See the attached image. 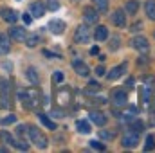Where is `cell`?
<instances>
[{
    "label": "cell",
    "mask_w": 155,
    "mask_h": 153,
    "mask_svg": "<svg viewBox=\"0 0 155 153\" xmlns=\"http://www.w3.org/2000/svg\"><path fill=\"white\" fill-rule=\"evenodd\" d=\"M90 121L96 122V126H105L107 124V117H105V114H101L99 110H92L90 112Z\"/></svg>",
    "instance_id": "cell-13"
},
{
    "label": "cell",
    "mask_w": 155,
    "mask_h": 153,
    "mask_svg": "<svg viewBox=\"0 0 155 153\" xmlns=\"http://www.w3.org/2000/svg\"><path fill=\"white\" fill-rule=\"evenodd\" d=\"M76 128H78V132H79V133H90V130H92V128H90V124H88L87 121H78Z\"/></svg>",
    "instance_id": "cell-22"
},
{
    "label": "cell",
    "mask_w": 155,
    "mask_h": 153,
    "mask_svg": "<svg viewBox=\"0 0 155 153\" xmlns=\"http://www.w3.org/2000/svg\"><path fill=\"white\" fill-rule=\"evenodd\" d=\"M94 2V7L99 11V13H107L108 9V0H92Z\"/></svg>",
    "instance_id": "cell-21"
},
{
    "label": "cell",
    "mask_w": 155,
    "mask_h": 153,
    "mask_svg": "<svg viewBox=\"0 0 155 153\" xmlns=\"http://www.w3.org/2000/svg\"><path fill=\"white\" fill-rule=\"evenodd\" d=\"M137 11H139V4H137L135 0H128L126 5H124V13H128V15H135Z\"/></svg>",
    "instance_id": "cell-18"
},
{
    "label": "cell",
    "mask_w": 155,
    "mask_h": 153,
    "mask_svg": "<svg viewBox=\"0 0 155 153\" xmlns=\"http://www.w3.org/2000/svg\"><path fill=\"white\" fill-rule=\"evenodd\" d=\"M15 121H16V117H15V115H7V117L0 119V124H2V126H5V124H13Z\"/></svg>",
    "instance_id": "cell-31"
},
{
    "label": "cell",
    "mask_w": 155,
    "mask_h": 153,
    "mask_svg": "<svg viewBox=\"0 0 155 153\" xmlns=\"http://www.w3.org/2000/svg\"><path fill=\"white\" fill-rule=\"evenodd\" d=\"M13 146H15L16 150H24V151H27V150H29V144H27V142H24V141H20V142H15Z\"/></svg>",
    "instance_id": "cell-35"
},
{
    "label": "cell",
    "mask_w": 155,
    "mask_h": 153,
    "mask_svg": "<svg viewBox=\"0 0 155 153\" xmlns=\"http://www.w3.org/2000/svg\"><path fill=\"white\" fill-rule=\"evenodd\" d=\"M0 141H4V144H9V146H13L15 144V139H13V135L11 133H7V132H0Z\"/></svg>",
    "instance_id": "cell-24"
},
{
    "label": "cell",
    "mask_w": 155,
    "mask_h": 153,
    "mask_svg": "<svg viewBox=\"0 0 155 153\" xmlns=\"http://www.w3.org/2000/svg\"><path fill=\"white\" fill-rule=\"evenodd\" d=\"M25 74H27V77H29V81H31L33 85H38V74H36V70H35L33 67H29Z\"/></svg>",
    "instance_id": "cell-26"
},
{
    "label": "cell",
    "mask_w": 155,
    "mask_h": 153,
    "mask_svg": "<svg viewBox=\"0 0 155 153\" xmlns=\"http://www.w3.org/2000/svg\"><path fill=\"white\" fill-rule=\"evenodd\" d=\"M90 146H92L94 150H99V151H103V150H105V144H101V142H97V141H92V142H90Z\"/></svg>",
    "instance_id": "cell-36"
},
{
    "label": "cell",
    "mask_w": 155,
    "mask_h": 153,
    "mask_svg": "<svg viewBox=\"0 0 155 153\" xmlns=\"http://www.w3.org/2000/svg\"><path fill=\"white\" fill-rule=\"evenodd\" d=\"M25 36H27V33L24 27H13L9 31V38L15 40V41H25Z\"/></svg>",
    "instance_id": "cell-10"
},
{
    "label": "cell",
    "mask_w": 155,
    "mask_h": 153,
    "mask_svg": "<svg viewBox=\"0 0 155 153\" xmlns=\"http://www.w3.org/2000/svg\"><path fill=\"white\" fill-rule=\"evenodd\" d=\"M18 133L24 135V133H25V126H18Z\"/></svg>",
    "instance_id": "cell-44"
},
{
    "label": "cell",
    "mask_w": 155,
    "mask_h": 153,
    "mask_svg": "<svg viewBox=\"0 0 155 153\" xmlns=\"http://www.w3.org/2000/svg\"><path fill=\"white\" fill-rule=\"evenodd\" d=\"M5 52H9V41H7V38H4L0 41V54H5Z\"/></svg>",
    "instance_id": "cell-29"
},
{
    "label": "cell",
    "mask_w": 155,
    "mask_h": 153,
    "mask_svg": "<svg viewBox=\"0 0 155 153\" xmlns=\"http://www.w3.org/2000/svg\"><path fill=\"white\" fill-rule=\"evenodd\" d=\"M110 97H112V103L116 106H124L126 105V99H128V94L124 90H114Z\"/></svg>",
    "instance_id": "cell-6"
},
{
    "label": "cell",
    "mask_w": 155,
    "mask_h": 153,
    "mask_svg": "<svg viewBox=\"0 0 155 153\" xmlns=\"http://www.w3.org/2000/svg\"><path fill=\"white\" fill-rule=\"evenodd\" d=\"M72 67H74L76 74H79V76H83V77H87L88 74H90V69H88V65H87V63H83V61H79V60H76V61L72 63Z\"/></svg>",
    "instance_id": "cell-12"
},
{
    "label": "cell",
    "mask_w": 155,
    "mask_h": 153,
    "mask_svg": "<svg viewBox=\"0 0 155 153\" xmlns=\"http://www.w3.org/2000/svg\"><path fill=\"white\" fill-rule=\"evenodd\" d=\"M24 22H25V24H31V16H29V15H24Z\"/></svg>",
    "instance_id": "cell-43"
},
{
    "label": "cell",
    "mask_w": 155,
    "mask_h": 153,
    "mask_svg": "<svg viewBox=\"0 0 155 153\" xmlns=\"http://www.w3.org/2000/svg\"><path fill=\"white\" fill-rule=\"evenodd\" d=\"M112 22H114L116 27H124L126 25V15H124L123 9H117V11L112 13Z\"/></svg>",
    "instance_id": "cell-9"
},
{
    "label": "cell",
    "mask_w": 155,
    "mask_h": 153,
    "mask_svg": "<svg viewBox=\"0 0 155 153\" xmlns=\"http://www.w3.org/2000/svg\"><path fill=\"white\" fill-rule=\"evenodd\" d=\"M27 128H29V137L35 142V146L40 148V150H45L49 146V139L43 135V132L38 130V128H35V126H27Z\"/></svg>",
    "instance_id": "cell-2"
},
{
    "label": "cell",
    "mask_w": 155,
    "mask_h": 153,
    "mask_svg": "<svg viewBox=\"0 0 155 153\" xmlns=\"http://www.w3.org/2000/svg\"><path fill=\"white\" fill-rule=\"evenodd\" d=\"M96 74H97V76H105V74H107V72H105V67H103V65L97 67V69H96Z\"/></svg>",
    "instance_id": "cell-38"
},
{
    "label": "cell",
    "mask_w": 155,
    "mask_h": 153,
    "mask_svg": "<svg viewBox=\"0 0 155 153\" xmlns=\"http://www.w3.org/2000/svg\"><path fill=\"white\" fill-rule=\"evenodd\" d=\"M36 115H38V119H40V121L43 122V126H47L49 130H56V122H54L52 119H49L47 115H45V114H41V112H38Z\"/></svg>",
    "instance_id": "cell-17"
},
{
    "label": "cell",
    "mask_w": 155,
    "mask_h": 153,
    "mask_svg": "<svg viewBox=\"0 0 155 153\" xmlns=\"http://www.w3.org/2000/svg\"><path fill=\"white\" fill-rule=\"evenodd\" d=\"M94 38H96V41H105V40L108 38V29L105 25H97L96 33H94Z\"/></svg>",
    "instance_id": "cell-15"
},
{
    "label": "cell",
    "mask_w": 155,
    "mask_h": 153,
    "mask_svg": "<svg viewBox=\"0 0 155 153\" xmlns=\"http://www.w3.org/2000/svg\"><path fill=\"white\" fill-rule=\"evenodd\" d=\"M152 92H153V90H152L150 86H146V85L141 86V101H143V103H148L150 97H152Z\"/></svg>",
    "instance_id": "cell-20"
},
{
    "label": "cell",
    "mask_w": 155,
    "mask_h": 153,
    "mask_svg": "<svg viewBox=\"0 0 155 153\" xmlns=\"http://www.w3.org/2000/svg\"><path fill=\"white\" fill-rule=\"evenodd\" d=\"M43 54L47 56V58H52V56H56V54H52L51 50H47V49H43Z\"/></svg>",
    "instance_id": "cell-41"
},
{
    "label": "cell",
    "mask_w": 155,
    "mask_h": 153,
    "mask_svg": "<svg viewBox=\"0 0 155 153\" xmlns=\"http://www.w3.org/2000/svg\"><path fill=\"white\" fill-rule=\"evenodd\" d=\"M47 7L51 11H56V9H60V2L58 0H47Z\"/></svg>",
    "instance_id": "cell-34"
},
{
    "label": "cell",
    "mask_w": 155,
    "mask_h": 153,
    "mask_svg": "<svg viewBox=\"0 0 155 153\" xmlns=\"http://www.w3.org/2000/svg\"><path fill=\"white\" fill-rule=\"evenodd\" d=\"M90 54H92V56L99 54V49H97V47H92V49H90Z\"/></svg>",
    "instance_id": "cell-40"
},
{
    "label": "cell",
    "mask_w": 155,
    "mask_h": 153,
    "mask_svg": "<svg viewBox=\"0 0 155 153\" xmlns=\"http://www.w3.org/2000/svg\"><path fill=\"white\" fill-rule=\"evenodd\" d=\"M132 47L135 50H139V52H148L150 43H148V40L144 36H135V38H132Z\"/></svg>",
    "instance_id": "cell-5"
},
{
    "label": "cell",
    "mask_w": 155,
    "mask_h": 153,
    "mask_svg": "<svg viewBox=\"0 0 155 153\" xmlns=\"http://www.w3.org/2000/svg\"><path fill=\"white\" fill-rule=\"evenodd\" d=\"M18 99L22 101L24 106H27V108H35V106L38 105V101H40V92L36 90V88H25V90H20V92H18Z\"/></svg>",
    "instance_id": "cell-1"
},
{
    "label": "cell",
    "mask_w": 155,
    "mask_h": 153,
    "mask_svg": "<svg viewBox=\"0 0 155 153\" xmlns=\"http://www.w3.org/2000/svg\"><path fill=\"white\" fill-rule=\"evenodd\" d=\"M153 148H155V137H153V135H148V137H146L144 150H146V151H150V150H153Z\"/></svg>",
    "instance_id": "cell-27"
},
{
    "label": "cell",
    "mask_w": 155,
    "mask_h": 153,
    "mask_svg": "<svg viewBox=\"0 0 155 153\" xmlns=\"http://www.w3.org/2000/svg\"><path fill=\"white\" fill-rule=\"evenodd\" d=\"M2 18H4L5 22H9V24H15V22L18 20V15H16L13 9H2Z\"/></svg>",
    "instance_id": "cell-16"
},
{
    "label": "cell",
    "mask_w": 155,
    "mask_h": 153,
    "mask_svg": "<svg viewBox=\"0 0 155 153\" xmlns=\"http://www.w3.org/2000/svg\"><path fill=\"white\" fill-rule=\"evenodd\" d=\"M134 117H135V108H128V112H124V115H123L124 121H132Z\"/></svg>",
    "instance_id": "cell-33"
},
{
    "label": "cell",
    "mask_w": 155,
    "mask_h": 153,
    "mask_svg": "<svg viewBox=\"0 0 155 153\" xmlns=\"http://www.w3.org/2000/svg\"><path fill=\"white\" fill-rule=\"evenodd\" d=\"M137 142H139V133H134V132L124 133V135H123V141H121L123 148H135Z\"/></svg>",
    "instance_id": "cell-4"
},
{
    "label": "cell",
    "mask_w": 155,
    "mask_h": 153,
    "mask_svg": "<svg viewBox=\"0 0 155 153\" xmlns=\"http://www.w3.org/2000/svg\"><path fill=\"white\" fill-rule=\"evenodd\" d=\"M83 18H85V22H87V24H92V25H96V24H97V20H99V15H97V9H92V7H87V9L83 11Z\"/></svg>",
    "instance_id": "cell-7"
},
{
    "label": "cell",
    "mask_w": 155,
    "mask_h": 153,
    "mask_svg": "<svg viewBox=\"0 0 155 153\" xmlns=\"http://www.w3.org/2000/svg\"><path fill=\"white\" fill-rule=\"evenodd\" d=\"M143 130H144L143 121H134V122H130V132H134V133H141Z\"/></svg>",
    "instance_id": "cell-23"
},
{
    "label": "cell",
    "mask_w": 155,
    "mask_h": 153,
    "mask_svg": "<svg viewBox=\"0 0 155 153\" xmlns=\"http://www.w3.org/2000/svg\"><path fill=\"white\" fill-rule=\"evenodd\" d=\"M143 81H144V83H146V86H150L152 90L155 88V77L153 76H144V77H143Z\"/></svg>",
    "instance_id": "cell-30"
},
{
    "label": "cell",
    "mask_w": 155,
    "mask_h": 153,
    "mask_svg": "<svg viewBox=\"0 0 155 153\" xmlns=\"http://www.w3.org/2000/svg\"><path fill=\"white\" fill-rule=\"evenodd\" d=\"M97 90H99V83H97V81H90L88 86H87V92L92 94V92H97Z\"/></svg>",
    "instance_id": "cell-28"
},
{
    "label": "cell",
    "mask_w": 155,
    "mask_h": 153,
    "mask_svg": "<svg viewBox=\"0 0 155 153\" xmlns=\"http://www.w3.org/2000/svg\"><path fill=\"white\" fill-rule=\"evenodd\" d=\"M144 9H146L148 18L155 22V0H148V2H146V5H144Z\"/></svg>",
    "instance_id": "cell-19"
},
{
    "label": "cell",
    "mask_w": 155,
    "mask_h": 153,
    "mask_svg": "<svg viewBox=\"0 0 155 153\" xmlns=\"http://www.w3.org/2000/svg\"><path fill=\"white\" fill-rule=\"evenodd\" d=\"M29 13H31L35 18H41V16L45 15V5H43L41 2H33V4L29 5Z\"/></svg>",
    "instance_id": "cell-11"
},
{
    "label": "cell",
    "mask_w": 155,
    "mask_h": 153,
    "mask_svg": "<svg viewBox=\"0 0 155 153\" xmlns=\"http://www.w3.org/2000/svg\"><path fill=\"white\" fill-rule=\"evenodd\" d=\"M2 106H4V103H2V101H0V108H2Z\"/></svg>",
    "instance_id": "cell-46"
},
{
    "label": "cell",
    "mask_w": 155,
    "mask_h": 153,
    "mask_svg": "<svg viewBox=\"0 0 155 153\" xmlns=\"http://www.w3.org/2000/svg\"><path fill=\"white\" fill-rule=\"evenodd\" d=\"M63 27H65V22L63 20H52L49 24V29H51L52 34H61L63 33Z\"/></svg>",
    "instance_id": "cell-14"
},
{
    "label": "cell",
    "mask_w": 155,
    "mask_h": 153,
    "mask_svg": "<svg viewBox=\"0 0 155 153\" xmlns=\"http://www.w3.org/2000/svg\"><path fill=\"white\" fill-rule=\"evenodd\" d=\"M90 36H92L90 34V29L87 25H79L76 29V33H74V41L83 45V43H88L90 41Z\"/></svg>",
    "instance_id": "cell-3"
},
{
    "label": "cell",
    "mask_w": 155,
    "mask_h": 153,
    "mask_svg": "<svg viewBox=\"0 0 155 153\" xmlns=\"http://www.w3.org/2000/svg\"><path fill=\"white\" fill-rule=\"evenodd\" d=\"M38 41H40L38 34H29V36H25V45H27V47H36Z\"/></svg>",
    "instance_id": "cell-25"
},
{
    "label": "cell",
    "mask_w": 155,
    "mask_h": 153,
    "mask_svg": "<svg viewBox=\"0 0 155 153\" xmlns=\"http://www.w3.org/2000/svg\"><path fill=\"white\" fill-rule=\"evenodd\" d=\"M54 117H63V112L61 110H54Z\"/></svg>",
    "instance_id": "cell-42"
},
{
    "label": "cell",
    "mask_w": 155,
    "mask_h": 153,
    "mask_svg": "<svg viewBox=\"0 0 155 153\" xmlns=\"http://www.w3.org/2000/svg\"><path fill=\"white\" fill-rule=\"evenodd\" d=\"M99 137H101V139H105V141H112V139H114L116 135H114L112 132H105V130H101V133H99Z\"/></svg>",
    "instance_id": "cell-32"
},
{
    "label": "cell",
    "mask_w": 155,
    "mask_h": 153,
    "mask_svg": "<svg viewBox=\"0 0 155 153\" xmlns=\"http://www.w3.org/2000/svg\"><path fill=\"white\" fill-rule=\"evenodd\" d=\"M5 38V36H4V34H0V41H2V40Z\"/></svg>",
    "instance_id": "cell-45"
},
{
    "label": "cell",
    "mask_w": 155,
    "mask_h": 153,
    "mask_svg": "<svg viewBox=\"0 0 155 153\" xmlns=\"http://www.w3.org/2000/svg\"><path fill=\"white\" fill-rule=\"evenodd\" d=\"M52 79H54L56 83H61V81H63V74H61V72H56V74L52 76Z\"/></svg>",
    "instance_id": "cell-37"
},
{
    "label": "cell",
    "mask_w": 155,
    "mask_h": 153,
    "mask_svg": "<svg viewBox=\"0 0 155 153\" xmlns=\"http://www.w3.org/2000/svg\"><path fill=\"white\" fill-rule=\"evenodd\" d=\"M141 27H143V24H141V22H137V24H134V27H132V31H139Z\"/></svg>",
    "instance_id": "cell-39"
},
{
    "label": "cell",
    "mask_w": 155,
    "mask_h": 153,
    "mask_svg": "<svg viewBox=\"0 0 155 153\" xmlns=\"http://www.w3.org/2000/svg\"><path fill=\"white\" fill-rule=\"evenodd\" d=\"M124 70H126V63H121V65L114 67V69H112L108 74H105V76H107L108 81H116V79H119V77L124 74Z\"/></svg>",
    "instance_id": "cell-8"
}]
</instances>
